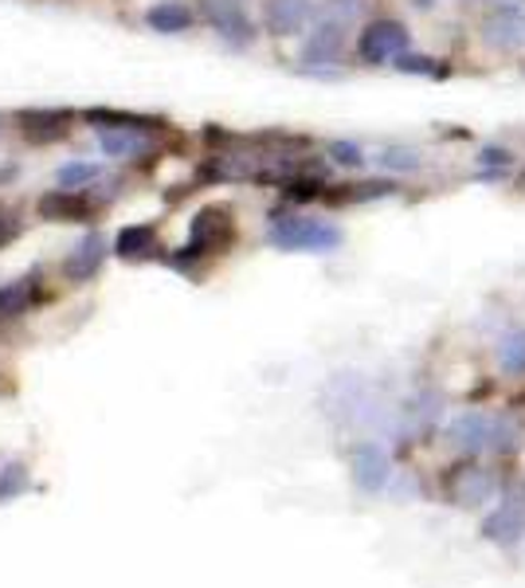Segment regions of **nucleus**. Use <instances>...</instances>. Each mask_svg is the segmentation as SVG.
Segmentation results:
<instances>
[{
	"mask_svg": "<svg viewBox=\"0 0 525 588\" xmlns=\"http://www.w3.org/2000/svg\"><path fill=\"white\" fill-rule=\"evenodd\" d=\"M479 44L490 56H522L525 51V4L490 0L479 12Z\"/></svg>",
	"mask_w": 525,
	"mask_h": 588,
	"instance_id": "obj_1",
	"label": "nucleus"
},
{
	"mask_svg": "<svg viewBox=\"0 0 525 588\" xmlns=\"http://www.w3.org/2000/svg\"><path fill=\"white\" fill-rule=\"evenodd\" d=\"M357 59L365 67H393L400 56L412 51V28L396 16L369 20L365 28L357 32Z\"/></svg>",
	"mask_w": 525,
	"mask_h": 588,
	"instance_id": "obj_2",
	"label": "nucleus"
},
{
	"mask_svg": "<svg viewBox=\"0 0 525 588\" xmlns=\"http://www.w3.org/2000/svg\"><path fill=\"white\" fill-rule=\"evenodd\" d=\"M271 243L282 252H314L326 255L334 247H341V228L318 220V216H279L271 224Z\"/></svg>",
	"mask_w": 525,
	"mask_h": 588,
	"instance_id": "obj_3",
	"label": "nucleus"
},
{
	"mask_svg": "<svg viewBox=\"0 0 525 588\" xmlns=\"http://www.w3.org/2000/svg\"><path fill=\"white\" fill-rule=\"evenodd\" d=\"M349 32H353V24H346V20H334L322 12L318 20H314V28L306 32V39H302V51H299V64L306 67H334L346 59L349 51Z\"/></svg>",
	"mask_w": 525,
	"mask_h": 588,
	"instance_id": "obj_4",
	"label": "nucleus"
},
{
	"mask_svg": "<svg viewBox=\"0 0 525 588\" xmlns=\"http://www.w3.org/2000/svg\"><path fill=\"white\" fill-rule=\"evenodd\" d=\"M482 538L502 545V550L522 542L525 538V486L522 491H506V495L490 506V514L482 518Z\"/></svg>",
	"mask_w": 525,
	"mask_h": 588,
	"instance_id": "obj_5",
	"label": "nucleus"
},
{
	"mask_svg": "<svg viewBox=\"0 0 525 588\" xmlns=\"http://www.w3.org/2000/svg\"><path fill=\"white\" fill-rule=\"evenodd\" d=\"M490 424H494V412L487 408H463L447 420V443L455 456H487L490 451Z\"/></svg>",
	"mask_w": 525,
	"mask_h": 588,
	"instance_id": "obj_6",
	"label": "nucleus"
},
{
	"mask_svg": "<svg viewBox=\"0 0 525 588\" xmlns=\"http://www.w3.org/2000/svg\"><path fill=\"white\" fill-rule=\"evenodd\" d=\"M314 0H262V28L275 39L306 36L314 28Z\"/></svg>",
	"mask_w": 525,
	"mask_h": 588,
	"instance_id": "obj_7",
	"label": "nucleus"
},
{
	"mask_svg": "<svg viewBox=\"0 0 525 588\" xmlns=\"http://www.w3.org/2000/svg\"><path fill=\"white\" fill-rule=\"evenodd\" d=\"M498 498H502V483L490 468H463L451 479V503L463 510H487Z\"/></svg>",
	"mask_w": 525,
	"mask_h": 588,
	"instance_id": "obj_8",
	"label": "nucleus"
},
{
	"mask_svg": "<svg viewBox=\"0 0 525 588\" xmlns=\"http://www.w3.org/2000/svg\"><path fill=\"white\" fill-rule=\"evenodd\" d=\"M200 12H205L208 24L224 39H232V44H252L255 39L247 0H200Z\"/></svg>",
	"mask_w": 525,
	"mask_h": 588,
	"instance_id": "obj_9",
	"label": "nucleus"
},
{
	"mask_svg": "<svg viewBox=\"0 0 525 588\" xmlns=\"http://www.w3.org/2000/svg\"><path fill=\"white\" fill-rule=\"evenodd\" d=\"M388 475H393V463H388V456L376 443H365L353 456V479L361 491H381L388 483Z\"/></svg>",
	"mask_w": 525,
	"mask_h": 588,
	"instance_id": "obj_10",
	"label": "nucleus"
},
{
	"mask_svg": "<svg viewBox=\"0 0 525 588\" xmlns=\"http://www.w3.org/2000/svg\"><path fill=\"white\" fill-rule=\"evenodd\" d=\"M494 365L506 377H525V326H510L498 334Z\"/></svg>",
	"mask_w": 525,
	"mask_h": 588,
	"instance_id": "obj_11",
	"label": "nucleus"
},
{
	"mask_svg": "<svg viewBox=\"0 0 525 588\" xmlns=\"http://www.w3.org/2000/svg\"><path fill=\"white\" fill-rule=\"evenodd\" d=\"M103 260H106V240H103V235H86L83 247H79V252L67 260V275H71L75 283H83V279H91L98 267H103Z\"/></svg>",
	"mask_w": 525,
	"mask_h": 588,
	"instance_id": "obj_12",
	"label": "nucleus"
},
{
	"mask_svg": "<svg viewBox=\"0 0 525 588\" xmlns=\"http://www.w3.org/2000/svg\"><path fill=\"white\" fill-rule=\"evenodd\" d=\"M522 448V428L510 412H494V424H490V456H514Z\"/></svg>",
	"mask_w": 525,
	"mask_h": 588,
	"instance_id": "obj_13",
	"label": "nucleus"
},
{
	"mask_svg": "<svg viewBox=\"0 0 525 588\" xmlns=\"http://www.w3.org/2000/svg\"><path fill=\"white\" fill-rule=\"evenodd\" d=\"M404 412H408V420H412L416 431H428V428H435V420L443 416V396L440 392H416Z\"/></svg>",
	"mask_w": 525,
	"mask_h": 588,
	"instance_id": "obj_14",
	"label": "nucleus"
},
{
	"mask_svg": "<svg viewBox=\"0 0 525 588\" xmlns=\"http://www.w3.org/2000/svg\"><path fill=\"white\" fill-rule=\"evenodd\" d=\"M158 32H188V24H192V12L185 9V4H177V0H165V4H158V9H150V16H145Z\"/></svg>",
	"mask_w": 525,
	"mask_h": 588,
	"instance_id": "obj_15",
	"label": "nucleus"
},
{
	"mask_svg": "<svg viewBox=\"0 0 525 588\" xmlns=\"http://www.w3.org/2000/svg\"><path fill=\"white\" fill-rule=\"evenodd\" d=\"M138 150H141L138 130H118V126H110V130L103 134V153H106V158H133Z\"/></svg>",
	"mask_w": 525,
	"mask_h": 588,
	"instance_id": "obj_16",
	"label": "nucleus"
},
{
	"mask_svg": "<svg viewBox=\"0 0 525 588\" xmlns=\"http://www.w3.org/2000/svg\"><path fill=\"white\" fill-rule=\"evenodd\" d=\"M376 161H381V169H388V173H416V169L423 165L420 153L408 150V146H388Z\"/></svg>",
	"mask_w": 525,
	"mask_h": 588,
	"instance_id": "obj_17",
	"label": "nucleus"
},
{
	"mask_svg": "<svg viewBox=\"0 0 525 588\" xmlns=\"http://www.w3.org/2000/svg\"><path fill=\"white\" fill-rule=\"evenodd\" d=\"M329 161L334 165H341V169H365V150L357 146V141H329Z\"/></svg>",
	"mask_w": 525,
	"mask_h": 588,
	"instance_id": "obj_18",
	"label": "nucleus"
},
{
	"mask_svg": "<svg viewBox=\"0 0 525 588\" xmlns=\"http://www.w3.org/2000/svg\"><path fill=\"white\" fill-rule=\"evenodd\" d=\"M24 307H28V287L24 283H12V287L0 290V318H16Z\"/></svg>",
	"mask_w": 525,
	"mask_h": 588,
	"instance_id": "obj_19",
	"label": "nucleus"
},
{
	"mask_svg": "<svg viewBox=\"0 0 525 588\" xmlns=\"http://www.w3.org/2000/svg\"><path fill=\"white\" fill-rule=\"evenodd\" d=\"M365 4L369 0H326V16H334V20H346V24H357L361 20V12H365Z\"/></svg>",
	"mask_w": 525,
	"mask_h": 588,
	"instance_id": "obj_20",
	"label": "nucleus"
},
{
	"mask_svg": "<svg viewBox=\"0 0 525 588\" xmlns=\"http://www.w3.org/2000/svg\"><path fill=\"white\" fill-rule=\"evenodd\" d=\"M479 165L490 169V177H498V173H506L514 165V153L502 150V146H487V150H479Z\"/></svg>",
	"mask_w": 525,
	"mask_h": 588,
	"instance_id": "obj_21",
	"label": "nucleus"
},
{
	"mask_svg": "<svg viewBox=\"0 0 525 588\" xmlns=\"http://www.w3.org/2000/svg\"><path fill=\"white\" fill-rule=\"evenodd\" d=\"M435 64H440V59H432V56H412V51H408V56H400L396 59V71H404V76H435Z\"/></svg>",
	"mask_w": 525,
	"mask_h": 588,
	"instance_id": "obj_22",
	"label": "nucleus"
},
{
	"mask_svg": "<svg viewBox=\"0 0 525 588\" xmlns=\"http://www.w3.org/2000/svg\"><path fill=\"white\" fill-rule=\"evenodd\" d=\"M133 247H153V232H150V228H126L122 240H118V255L133 260Z\"/></svg>",
	"mask_w": 525,
	"mask_h": 588,
	"instance_id": "obj_23",
	"label": "nucleus"
},
{
	"mask_svg": "<svg viewBox=\"0 0 525 588\" xmlns=\"http://www.w3.org/2000/svg\"><path fill=\"white\" fill-rule=\"evenodd\" d=\"M28 491V471L24 468H4V475H0V503H4V495H24Z\"/></svg>",
	"mask_w": 525,
	"mask_h": 588,
	"instance_id": "obj_24",
	"label": "nucleus"
},
{
	"mask_svg": "<svg viewBox=\"0 0 525 588\" xmlns=\"http://www.w3.org/2000/svg\"><path fill=\"white\" fill-rule=\"evenodd\" d=\"M94 177H98V165H63L59 169V185L63 188H79Z\"/></svg>",
	"mask_w": 525,
	"mask_h": 588,
	"instance_id": "obj_25",
	"label": "nucleus"
},
{
	"mask_svg": "<svg viewBox=\"0 0 525 588\" xmlns=\"http://www.w3.org/2000/svg\"><path fill=\"white\" fill-rule=\"evenodd\" d=\"M443 0H408V9L420 12V16H432V12H440Z\"/></svg>",
	"mask_w": 525,
	"mask_h": 588,
	"instance_id": "obj_26",
	"label": "nucleus"
},
{
	"mask_svg": "<svg viewBox=\"0 0 525 588\" xmlns=\"http://www.w3.org/2000/svg\"><path fill=\"white\" fill-rule=\"evenodd\" d=\"M487 4H490V0H455V9H459V12H482Z\"/></svg>",
	"mask_w": 525,
	"mask_h": 588,
	"instance_id": "obj_27",
	"label": "nucleus"
},
{
	"mask_svg": "<svg viewBox=\"0 0 525 588\" xmlns=\"http://www.w3.org/2000/svg\"><path fill=\"white\" fill-rule=\"evenodd\" d=\"M514 4H525V0H514Z\"/></svg>",
	"mask_w": 525,
	"mask_h": 588,
	"instance_id": "obj_28",
	"label": "nucleus"
}]
</instances>
